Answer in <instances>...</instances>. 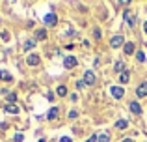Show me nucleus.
Here are the masks:
<instances>
[{
	"mask_svg": "<svg viewBox=\"0 0 147 142\" xmlns=\"http://www.w3.org/2000/svg\"><path fill=\"white\" fill-rule=\"evenodd\" d=\"M0 79H2V80H7V82H9V80H13V77H11L7 71H0Z\"/></svg>",
	"mask_w": 147,
	"mask_h": 142,
	"instance_id": "2eb2a0df",
	"label": "nucleus"
},
{
	"mask_svg": "<svg viewBox=\"0 0 147 142\" xmlns=\"http://www.w3.org/2000/svg\"><path fill=\"white\" fill-rule=\"evenodd\" d=\"M43 21H45V24H50V26H54V24L58 22V17H56L54 13H47V15L43 17Z\"/></svg>",
	"mask_w": 147,
	"mask_h": 142,
	"instance_id": "20e7f679",
	"label": "nucleus"
},
{
	"mask_svg": "<svg viewBox=\"0 0 147 142\" xmlns=\"http://www.w3.org/2000/svg\"><path fill=\"white\" fill-rule=\"evenodd\" d=\"M58 112H60V109H56V107H54V109H50V110H49L47 118H49V120H54V118L58 116Z\"/></svg>",
	"mask_w": 147,
	"mask_h": 142,
	"instance_id": "9b49d317",
	"label": "nucleus"
},
{
	"mask_svg": "<svg viewBox=\"0 0 147 142\" xmlns=\"http://www.w3.org/2000/svg\"><path fill=\"white\" fill-rule=\"evenodd\" d=\"M115 71H117V73H123V71H125V69H123V62H115Z\"/></svg>",
	"mask_w": 147,
	"mask_h": 142,
	"instance_id": "a211bd4d",
	"label": "nucleus"
},
{
	"mask_svg": "<svg viewBox=\"0 0 147 142\" xmlns=\"http://www.w3.org/2000/svg\"><path fill=\"white\" fill-rule=\"evenodd\" d=\"M15 99H17V95H15V94H7V101H9L11 105L15 103Z\"/></svg>",
	"mask_w": 147,
	"mask_h": 142,
	"instance_id": "4be33fe9",
	"label": "nucleus"
},
{
	"mask_svg": "<svg viewBox=\"0 0 147 142\" xmlns=\"http://www.w3.org/2000/svg\"><path fill=\"white\" fill-rule=\"evenodd\" d=\"M39 142H47V140H45V139H41V140H39Z\"/></svg>",
	"mask_w": 147,
	"mask_h": 142,
	"instance_id": "2f4dec72",
	"label": "nucleus"
},
{
	"mask_svg": "<svg viewBox=\"0 0 147 142\" xmlns=\"http://www.w3.org/2000/svg\"><path fill=\"white\" fill-rule=\"evenodd\" d=\"M144 32L147 34V21H145V24H144Z\"/></svg>",
	"mask_w": 147,
	"mask_h": 142,
	"instance_id": "c756f323",
	"label": "nucleus"
},
{
	"mask_svg": "<svg viewBox=\"0 0 147 142\" xmlns=\"http://www.w3.org/2000/svg\"><path fill=\"white\" fill-rule=\"evenodd\" d=\"M136 58H138V62H145V54H144V52H136Z\"/></svg>",
	"mask_w": 147,
	"mask_h": 142,
	"instance_id": "412c9836",
	"label": "nucleus"
},
{
	"mask_svg": "<svg viewBox=\"0 0 147 142\" xmlns=\"http://www.w3.org/2000/svg\"><path fill=\"white\" fill-rule=\"evenodd\" d=\"M136 95H138V97H145V95H147V82H144L142 86H138Z\"/></svg>",
	"mask_w": 147,
	"mask_h": 142,
	"instance_id": "6e6552de",
	"label": "nucleus"
},
{
	"mask_svg": "<svg viewBox=\"0 0 147 142\" xmlns=\"http://www.w3.org/2000/svg\"><path fill=\"white\" fill-rule=\"evenodd\" d=\"M56 94H58V95H65V94H67V88H65V86H60V88L56 90Z\"/></svg>",
	"mask_w": 147,
	"mask_h": 142,
	"instance_id": "6ab92c4d",
	"label": "nucleus"
},
{
	"mask_svg": "<svg viewBox=\"0 0 147 142\" xmlns=\"http://www.w3.org/2000/svg\"><path fill=\"white\" fill-rule=\"evenodd\" d=\"M47 99H49V101H54V94H52V92H49V94H47Z\"/></svg>",
	"mask_w": 147,
	"mask_h": 142,
	"instance_id": "a878e982",
	"label": "nucleus"
},
{
	"mask_svg": "<svg viewBox=\"0 0 147 142\" xmlns=\"http://www.w3.org/2000/svg\"><path fill=\"white\" fill-rule=\"evenodd\" d=\"M26 64H28V66H37V64H39V56L37 54H28L26 56Z\"/></svg>",
	"mask_w": 147,
	"mask_h": 142,
	"instance_id": "0eeeda50",
	"label": "nucleus"
},
{
	"mask_svg": "<svg viewBox=\"0 0 147 142\" xmlns=\"http://www.w3.org/2000/svg\"><path fill=\"white\" fill-rule=\"evenodd\" d=\"M22 139H24V137H22L21 133H17V135H15V142H22Z\"/></svg>",
	"mask_w": 147,
	"mask_h": 142,
	"instance_id": "b1692460",
	"label": "nucleus"
},
{
	"mask_svg": "<svg viewBox=\"0 0 147 142\" xmlns=\"http://www.w3.org/2000/svg\"><path fill=\"white\" fill-rule=\"evenodd\" d=\"M76 114H78L76 110H71V112H69V118H76Z\"/></svg>",
	"mask_w": 147,
	"mask_h": 142,
	"instance_id": "cd10ccee",
	"label": "nucleus"
},
{
	"mask_svg": "<svg viewBox=\"0 0 147 142\" xmlns=\"http://www.w3.org/2000/svg\"><path fill=\"white\" fill-rule=\"evenodd\" d=\"M6 112H9V114H19V107H17V105H7V107H6Z\"/></svg>",
	"mask_w": 147,
	"mask_h": 142,
	"instance_id": "ddd939ff",
	"label": "nucleus"
},
{
	"mask_svg": "<svg viewBox=\"0 0 147 142\" xmlns=\"http://www.w3.org/2000/svg\"><path fill=\"white\" fill-rule=\"evenodd\" d=\"M84 84H95V75H93V71H86L84 73Z\"/></svg>",
	"mask_w": 147,
	"mask_h": 142,
	"instance_id": "423d86ee",
	"label": "nucleus"
},
{
	"mask_svg": "<svg viewBox=\"0 0 147 142\" xmlns=\"http://www.w3.org/2000/svg\"><path fill=\"white\" fill-rule=\"evenodd\" d=\"M36 37L37 39H47V30H37Z\"/></svg>",
	"mask_w": 147,
	"mask_h": 142,
	"instance_id": "dca6fc26",
	"label": "nucleus"
},
{
	"mask_svg": "<svg viewBox=\"0 0 147 142\" xmlns=\"http://www.w3.org/2000/svg\"><path fill=\"white\" fill-rule=\"evenodd\" d=\"M123 39H125V37H123L121 34H119V36H114V37L110 39V47H112V49H117V47H121V45H123Z\"/></svg>",
	"mask_w": 147,
	"mask_h": 142,
	"instance_id": "f03ea898",
	"label": "nucleus"
},
{
	"mask_svg": "<svg viewBox=\"0 0 147 142\" xmlns=\"http://www.w3.org/2000/svg\"><path fill=\"white\" fill-rule=\"evenodd\" d=\"M115 127L117 129H125L127 127V120H117L115 122Z\"/></svg>",
	"mask_w": 147,
	"mask_h": 142,
	"instance_id": "f3484780",
	"label": "nucleus"
},
{
	"mask_svg": "<svg viewBox=\"0 0 147 142\" xmlns=\"http://www.w3.org/2000/svg\"><path fill=\"white\" fill-rule=\"evenodd\" d=\"M60 142H71V139H69V137H61Z\"/></svg>",
	"mask_w": 147,
	"mask_h": 142,
	"instance_id": "c85d7f7f",
	"label": "nucleus"
},
{
	"mask_svg": "<svg viewBox=\"0 0 147 142\" xmlns=\"http://www.w3.org/2000/svg\"><path fill=\"white\" fill-rule=\"evenodd\" d=\"M110 92H112V95H114L115 99H121L123 95H125V90H123V88H119V86H112Z\"/></svg>",
	"mask_w": 147,
	"mask_h": 142,
	"instance_id": "7ed1b4c3",
	"label": "nucleus"
},
{
	"mask_svg": "<svg viewBox=\"0 0 147 142\" xmlns=\"http://www.w3.org/2000/svg\"><path fill=\"white\" fill-rule=\"evenodd\" d=\"M130 110H132L134 114H142V107H140V103H138V101H132V103H130Z\"/></svg>",
	"mask_w": 147,
	"mask_h": 142,
	"instance_id": "9d476101",
	"label": "nucleus"
},
{
	"mask_svg": "<svg viewBox=\"0 0 147 142\" xmlns=\"http://www.w3.org/2000/svg\"><path fill=\"white\" fill-rule=\"evenodd\" d=\"M93 36H95V39H100V32H99V28H95V30H93Z\"/></svg>",
	"mask_w": 147,
	"mask_h": 142,
	"instance_id": "393cba45",
	"label": "nucleus"
},
{
	"mask_svg": "<svg viewBox=\"0 0 147 142\" xmlns=\"http://www.w3.org/2000/svg\"><path fill=\"white\" fill-rule=\"evenodd\" d=\"M129 77H130V75H129V71L125 69V71L121 73V75H119V80H121V84H127V82H129Z\"/></svg>",
	"mask_w": 147,
	"mask_h": 142,
	"instance_id": "f8f14e48",
	"label": "nucleus"
},
{
	"mask_svg": "<svg viewBox=\"0 0 147 142\" xmlns=\"http://www.w3.org/2000/svg\"><path fill=\"white\" fill-rule=\"evenodd\" d=\"M123 51H125V54H132L134 52V43L132 41H127V43L123 45Z\"/></svg>",
	"mask_w": 147,
	"mask_h": 142,
	"instance_id": "1a4fd4ad",
	"label": "nucleus"
},
{
	"mask_svg": "<svg viewBox=\"0 0 147 142\" xmlns=\"http://www.w3.org/2000/svg\"><path fill=\"white\" fill-rule=\"evenodd\" d=\"M63 66L67 67V69H71V67H75V66H76V58H75L73 54H69L67 58L63 60Z\"/></svg>",
	"mask_w": 147,
	"mask_h": 142,
	"instance_id": "39448f33",
	"label": "nucleus"
},
{
	"mask_svg": "<svg viewBox=\"0 0 147 142\" xmlns=\"http://www.w3.org/2000/svg\"><path fill=\"white\" fill-rule=\"evenodd\" d=\"M34 45H36V41H34V39H30V41H26V43H24V49L28 51V49H32V47H34Z\"/></svg>",
	"mask_w": 147,
	"mask_h": 142,
	"instance_id": "aec40b11",
	"label": "nucleus"
},
{
	"mask_svg": "<svg viewBox=\"0 0 147 142\" xmlns=\"http://www.w3.org/2000/svg\"><path fill=\"white\" fill-rule=\"evenodd\" d=\"M86 86V84H84V80H78V82H76V88H84Z\"/></svg>",
	"mask_w": 147,
	"mask_h": 142,
	"instance_id": "bb28decb",
	"label": "nucleus"
},
{
	"mask_svg": "<svg viewBox=\"0 0 147 142\" xmlns=\"http://www.w3.org/2000/svg\"><path fill=\"white\" fill-rule=\"evenodd\" d=\"M0 37H2V41H9V34H7V32H2Z\"/></svg>",
	"mask_w": 147,
	"mask_h": 142,
	"instance_id": "5701e85b",
	"label": "nucleus"
},
{
	"mask_svg": "<svg viewBox=\"0 0 147 142\" xmlns=\"http://www.w3.org/2000/svg\"><path fill=\"white\" fill-rule=\"evenodd\" d=\"M123 142H134V140H132V139H125Z\"/></svg>",
	"mask_w": 147,
	"mask_h": 142,
	"instance_id": "7c9ffc66",
	"label": "nucleus"
},
{
	"mask_svg": "<svg viewBox=\"0 0 147 142\" xmlns=\"http://www.w3.org/2000/svg\"><path fill=\"white\" fill-rule=\"evenodd\" d=\"M123 17H125V22L129 26H134V24H136V15L132 13V10H125V11H123Z\"/></svg>",
	"mask_w": 147,
	"mask_h": 142,
	"instance_id": "f257e3e1",
	"label": "nucleus"
},
{
	"mask_svg": "<svg viewBox=\"0 0 147 142\" xmlns=\"http://www.w3.org/2000/svg\"><path fill=\"white\" fill-rule=\"evenodd\" d=\"M97 140L99 142H110V135H108V133H100L97 137Z\"/></svg>",
	"mask_w": 147,
	"mask_h": 142,
	"instance_id": "4468645a",
	"label": "nucleus"
}]
</instances>
